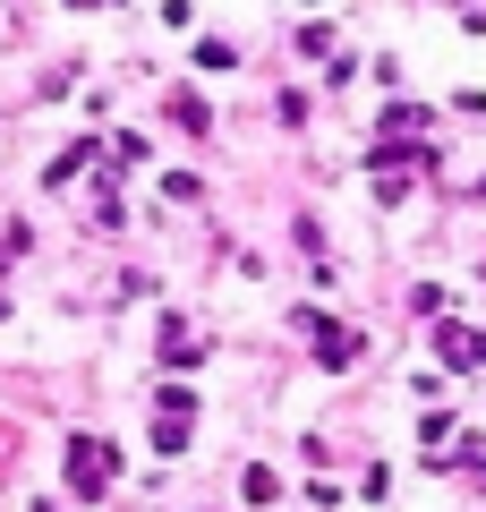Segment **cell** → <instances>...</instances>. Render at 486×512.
<instances>
[{"instance_id":"cell-1","label":"cell","mask_w":486,"mask_h":512,"mask_svg":"<svg viewBox=\"0 0 486 512\" xmlns=\"http://www.w3.org/2000/svg\"><path fill=\"white\" fill-rule=\"evenodd\" d=\"M111 461H120V453H111L103 436H69V487L86 495V504H94V495L111 487Z\"/></svg>"},{"instance_id":"cell-2","label":"cell","mask_w":486,"mask_h":512,"mask_svg":"<svg viewBox=\"0 0 486 512\" xmlns=\"http://www.w3.org/2000/svg\"><path fill=\"white\" fill-rule=\"evenodd\" d=\"M435 350H444V367H461V376H469V367H486V333H469V325H444V333H435Z\"/></svg>"},{"instance_id":"cell-3","label":"cell","mask_w":486,"mask_h":512,"mask_svg":"<svg viewBox=\"0 0 486 512\" xmlns=\"http://www.w3.org/2000/svg\"><path fill=\"white\" fill-rule=\"evenodd\" d=\"M316 359L324 367H350V359H359V333H350V325H316Z\"/></svg>"},{"instance_id":"cell-4","label":"cell","mask_w":486,"mask_h":512,"mask_svg":"<svg viewBox=\"0 0 486 512\" xmlns=\"http://www.w3.org/2000/svg\"><path fill=\"white\" fill-rule=\"evenodd\" d=\"M154 453H188V419H162L154 427Z\"/></svg>"}]
</instances>
